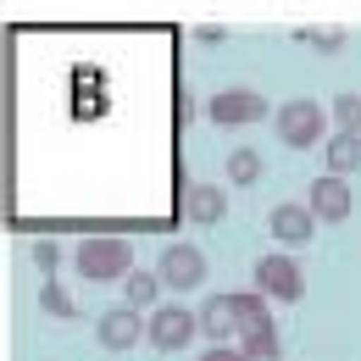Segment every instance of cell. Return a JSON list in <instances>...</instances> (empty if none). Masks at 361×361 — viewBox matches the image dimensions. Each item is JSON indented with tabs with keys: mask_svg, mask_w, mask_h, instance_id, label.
Masks as SVG:
<instances>
[{
	"mask_svg": "<svg viewBox=\"0 0 361 361\" xmlns=\"http://www.w3.org/2000/svg\"><path fill=\"white\" fill-rule=\"evenodd\" d=\"M73 262H78V272H84L90 283H123V278L134 272V250H128V239H117V233H90Z\"/></svg>",
	"mask_w": 361,
	"mask_h": 361,
	"instance_id": "cell-1",
	"label": "cell"
},
{
	"mask_svg": "<svg viewBox=\"0 0 361 361\" xmlns=\"http://www.w3.org/2000/svg\"><path fill=\"white\" fill-rule=\"evenodd\" d=\"M322 106H312V100H283L278 106V139L289 145V150H312V145H322Z\"/></svg>",
	"mask_w": 361,
	"mask_h": 361,
	"instance_id": "cell-2",
	"label": "cell"
},
{
	"mask_svg": "<svg viewBox=\"0 0 361 361\" xmlns=\"http://www.w3.org/2000/svg\"><path fill=\"white\" fill-rule=\"evenodd\" d=\"M206 117L217 123V128H245V123H262L267 117V94L256 90H223L206 100Z\"/></svg>",
	"mask_w": 361,
	"mask_h": 361,
	"instance_id": "cell-3",
	"label": "cell"
},
{
	"mask_svg": "<svg viewBox=\"0 0 361 361\" xmlns=\"http://www.w3.org/2000/svg\"><path fill=\"white\" fill-rule=\"evenodd\" d=\"M256 295L262 300H300L306 295V272H300V262H289V256H262L256 262Z\"/></svg>",
	"mask_w": 361,
	"mask_h": 361,
	"instance_id": "cell-4",
	"label": "cell"
},
{
	"mask_svg": "<svg viewBox=\"0 0 361 361\" xmlns=\"http://www.w3.org/2000/svg\"><path fill=\"white\" fill-rule=\"evenodd\" d=\"M161 289H200L206 283V256L195 245H167L161 250V267H156Z\"/></svg>",
	"mask_w": 361,
	"mask_h": 361,
	"instance_id": "cell-5",
	"label": "cell"
},
{
	"mask_svg": "<svg viewBox=\"0 0 361 361\" xmlns=\"http://www.w3.org/2000/svg\"><path fill=\"white\" fill-rule=\"evenodd\" d=\"M195 334H200V328H195V312H183V306H161V312L145 322V339H150L156 350H183Z\"/></svg>",
	"mask_w": 361,
	"mask_h": 361,
	"instance_id": "cell-6",
	"label": "cell"
},
{
	"mask_svg": "<svg viewBox=\"0 0 361 361\" xmlns=\"http://www.w3.org/2000/svg\"><path fill=\"white\" fill-rule=\"evenodd\" d=\"M94 334H100L106 350H134L139 339H145V317H139L134 306H117V312H106L94 322Z\"/></svg>",
	"mask_w": 361,
	"mask_h": 361,
	"instance_id": "cell-7",
	"label": "cell"
},
{
	"mask_svg": "<svg viewBox=\"0 0 361 361\" xmlns=\"http://www.w3.org/2000/svg\"><path fill=\"white\" fill-rule=\"evenodd\" d=\"M306 212L322 217V223H345V217H350V183H345V178H317Z\"/></svg>",
	"mask_w": 361,
	"mask_h": 361,
	"instance_id": "cell-8",
	"label": "cell"
},
{
	"mask_svg": "<svg viewBox=\"0 0 361 361\" xmlns=\"http://www.w3.org/2000/svg\"><path fill=\"white\" fill-rule=\"evenodd\" d=\"M183 212H189V223H200V228L223 223V212H228L223 183H189V200H183Z\"/></svg>",
	"mask_w": 361,
	"mask_h": 361,
	"instance_id": "cell-9",
	"label": "cell"
},
{
	"mask_svg": "<svg viewBox=\"0 0 361 361\" xmlns=\"http://www.w3.org/2000/svg\"><path fill=\"white\" fill-rule=\"evenodd\" d=\"M195 328L212 334V345H223L228 334H239V317H233V295H212L200 312H195Z\"/></svg>",
	"mask_w": 361,
	"mask_h": 361,
	"instance_id": "cell-10",
	"label": "cell"
},
{
	"mask_svg": "<svg viewBox=\"0 0 361 361\" xmlns=\"http://www.w3.org/2000/svg\"><path fill=\"white\" fill-rule=\"evenodd\" d=\"M317 233V217L306 206H278L272 212V239H283V245H312Z\"/></svg>",
	"mask_w": 361,
	"mask_h": 361,
	"instance_id": "cell-11",
	"label": "cell"
},
{
	"mask_svg": "<svg viewBox=\"0 0 361 361\" xmlns=\"http://www.w3.org/2000/svg\"><path fill=\"white\" fill-rule=\"evenodd\" d=\"M322 156H328V178L361 173V134H334L328 145H322Z\"/></svg>",
	"mask_w": 361,
	"mask_h": 361,
	"instance_id": "cell-12",
	"label": "cell"
},
{
	"mask_svg": "<svg viewBox=\"0 0 361 361\" xmlns=\"http://www.w3.org/2000/svg\"><path fill=\"white\" fill-rule=\"evenodd\" d=\"M233 317H239V339L245 334H256V328H272V317H267V300L250 289V295H233Z\"/></svg>",
	"mask_w": 361,
	"mask_h": 361,
	"instance_id": "cell-13",
	"label": "cell"
},
{
	"mask_svg": "<svg viewBox=\"0 0 361 361\" xmlns=\"http://www.w3.org/2000/svg\"><path fill=\"white\" fill-rule=\"evenodd\" d=\"M239 361H283V345H278V334H272V328H256V334H245V339H239Z\"/></svg>",
	"mask_w": 361,
	"mask_h": 361,
	"instance_id": "cell-14",
	"label": "cell"
},
{
	"mask_svg": "<svg viewBox=\"0 0 361 361\" xmlns=\"http://www.w3.org/2000/svg\"><path fill=\"white\" fill-rule=\"evenodd\" d=\"M123 295H128V306H134V312H145V306L161 295V283H156V272H139L134 267L128 278H123Z\"/></svg>",
	"mask_w": 361,
	"mask_h": 361,
	"instance_id": "cell-15",
	"label": "cell"
},
{
	"mask_svg": "<svg viewBox=\"0 0 361 361\" xmlns=\"http://www.w3.org/2000/svg\"><path fill=\"white\" fill-rule=\"evenodd\" d=\"M228 178L233 183H256L262 178V156H256V150H233V156H228Z\"/></svg>",
	"mask_w": 361,
	"mask_h": 361,
	"instance_id": "cell-16",
	"label": "cell"
},
{
	"mask_svg": "<svg viewBox=\"0 0 361 361\" xmlns=\"http://www.w3.org/2000/svg\"><path fill=\"white\" fill-rule=\"evenodd\" d=\"M334 117H339V134H361V94H339Z\"/></svg>",
	"mask_w": 361,
	"mask_h": 361,
	"instance_id": "cell-17",
	"label": "cell"
},
{
	"mask_svg": "<svg viewBox=\"0 0 361 361\" xmlns=\"http://www.w3.org/2000/svg\"><path fill=\"white\" fill-rule=\"evenodd\" d=\"M39 300H45L50 317H78V306L67 300V289H61V283H45V289H39Z\"/></svg>",
	"mask_w": 361,
	"mask_h": 361,
	"instance_id": "cell-18",
	"label": "cell"
},
{
	"mask_svg": "<svg viewBox=\"0 0 361 361\" xmlns=\"http://www.w3.org/2000/svg\"><path fill=\"white\" fill-rule=\"evenodd\" d=\"M34 262H39V272H56V262H61V250H56V239H39V245H34Z\"/></svg>",
	"mask_w": 361,
	"mask_h": 361,
	"instance_id": "cell-19",
	"label": "cell"
},
{
	"mask_svg": "<svg viewBox=\"0 0 361 361\" xmlns=\"http://www.w3.org/2000/svg\"><path fill=\"white\" fill-rule=\"evenodd\" d=\"M300 39H312L317 50H339V45H345V34H339V28H312V34H300Z\"/></svg>",
	"mask_w": 361,
	"mask_h": 361,
	"instance_id": "cell-20",
	"label": "cell"
},
{
	"mask_svg": "<svg viewBox=\"0 0 361 361\" xmlns=\"http://www.w3.org/2000/svg\"><path fill=\"white\" fill-rule=\"evenodd\" d=\"M200 361H239V350H233V345H212Z\"/></svg>",
	"mask_w": 361,
	"mask_h": 361,
	"instance_id": "cell-21",
	"label": "cell"
}]
</instances>
